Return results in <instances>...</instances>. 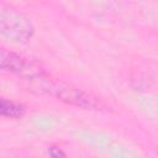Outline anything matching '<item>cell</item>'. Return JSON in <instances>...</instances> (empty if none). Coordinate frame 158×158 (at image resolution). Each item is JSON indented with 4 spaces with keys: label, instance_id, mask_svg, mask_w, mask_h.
I'll list each match as a JSON object with an SVG mask.
<instances>
[{
    "label": "cell",
    "instance_id": "6da1fadb",
    "mask_svg": "<svg viewBox=\"0 0 158 158\" xmlns=\"http://www.w3.org/2000/svg\"><path fill=\"white\" fill-rule=\"evenodd\" d=\"M31 91L54 98L67 105L75 106L83 110L99 111L105 107L104 102L91 93H88L70 83L49 75L46 70L25 78Z\"/></svg>",
    "mask_w": 158,
    "mask_h": 158
},
{
    "label": "cell",
    "instance_id": "7a4b0ae2",
    "mask_svg": "<svg viewBox=\"0 0 158 158\" xmlns=\"http://www.w3.org/2000/svg\"><path fill=\"white\" fill-rule=\"evenodd\" d=\"M35 25L31 19L12 5L0 1V37L25 44L35 36Z\"/></svg>",
    "mask_w": 158,
    "mask_h": 158
},
{
    "label": "cell",
    "instance_id": "3957f363",
    "mask_svg": "<svg viewBox=\"0 0 158 158\" xmlns=\"http://www.w3.org/2000/svg\"><path fill=\"white\" fill-rule=\"evenodd\" d=\"M0 70L21 75L23 79L43 72L44 69L30 58L9 49L0 43Z\"/></svg>",
    "mask_w": 158,
    "mask_h": 158
},
{
    "label": "cell",
    "instance_id": "277c9868",
    "mask_svg": "<svg viewBox=\"0 0 158 158\" xmlns=\"http://www.w3.org/2000/svg\"><path fill=\"white\" fill-rule=\"evenodd\" d=\"M26 107L23 104L0 96V117L21 118L25 115Z\"/></svg>",
    "mask_w": 158,
    "mask_h": 158
}]
</instances>
